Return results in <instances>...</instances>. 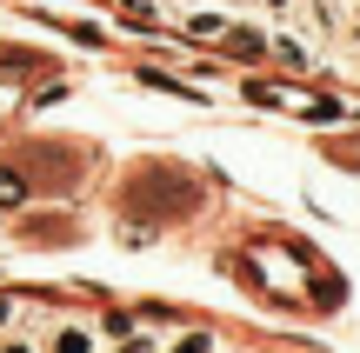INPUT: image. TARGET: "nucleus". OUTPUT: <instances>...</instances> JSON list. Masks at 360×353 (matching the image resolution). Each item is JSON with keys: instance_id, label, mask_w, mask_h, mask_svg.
Segmentation results:
<instances>
[{"instance_id": "nucleus-2", "label": "nucleus", "mask_w": 360, "mask_h": 353, "mask_svg": "<svg viewBox=\"0 0 360 353\" xmlns=\"http://www.w3.org/2000/svg\"><path fill=\"white\" fill-rule=\"evenodd\" d=\"M227 13H207V7H193L187 13V20H180V34H187V40H207V47H220V34H227Z\"/></svg>"}, {"instance_id": "nucleus-3", "label": "nucleus", "mask_w": 360, "mask_h": 353, "mask_svg": "<svg viewBox=\"0 0 360 353\" xmlns=\"http://www.w3.org/2000/svg\"><path fill=\"white\" fill-rule=\"evenodd\" d=\"M34 74H47V60H40V53H13V47H0V80H34Z\"/></svg>"}, {"instance_id": "nucleus-9", "label": "nucleus", "mask_w": 360, "mask_h": 353, "mask_svg": "<svg viewBox=\"0 0 360 353\" xmlns=\"http://www.w3.org/2000/svg\"><path fill=\"white\" fill-rule=\"evenodd\" d=\"M220 7H254V0H220Z\"/></svg>"}, {"instance_id": "nucleus-8", "label": "nucleus", "mask_w": 360, "mask_h": 353, "mask_svg": "<svg viewBox=\"0 0 360 353\" xmlns=\"http://www.w3.org/2000/svg\"><path fill=\"white\" fill-rule=\"evenodd\" d=\"M254 7H267V13H281V20H287V13H294V0H254Z\"/></svg>"}, {"instance_id": "nucleus-7", "label": "nucleus", "mask_w": 360, "mask_h": 353, "mask_svg": "<svg viewBox=\"0 0 360 353\" xmlns=\"http://www.w3.org/2000/svg\"><path fill=\"white\" fill-rule=\"evenodd\" d=\"M0 353H40V333H34V327H13V333H0Z\"/></svg>"}, {"instance_id": "nucleus-6", "label": "nucleus", "mask_w": 360, "mask_h": 353, "mask_svg": "<svg viewBox=\"0 0 360 353\" xmlns=\"http://www.w3.org/2000/svg\"><path fill=\"white\" fill-rule=\"evenodd\" d=\"M20 200H27V180H20L13 167H0V213H7V207H20Z\"/></svg>"}, {"instance_id": "nucleus-1", "label": "nucleus", "mask_w": 360, "mask_h": 353, "mask_svg": "<svg viewBox=\"0 0 360 353\" xmlns=\"http://www.w3.org/2000/svg\"><path fill=\"white\" fill-rule=\"evenodd\" d=\"M40 353H101V327H94V320L60 314V320L40 327Z\"/></svg>"}, {"instance_id": "nucleus-4", "label": "nucleus", "mask_w": 360, "mask_h": 353, "mask_svg": "<svg viewBox=\"0 0 360 353\" xmlns=\"http://www.w3.org/2000/svg\"><path fill=\"white\" fill-rule=\"evenodd\" d=\"M160 353H220V340L207 327H187V333H174V340H160Z\"/></svg>"}, {"instance_id": "nucleus-5", "label": "nucleus", "mask_w": 360, "mask_h": 353, "mask_svg": "<svg viewBox=\"0 0 360 353\" xmlns=\"http://www.w3.org/2000/svg\"><path fill=\"white\" fill-rule=\"evenodd\" d=\"M27 327V293H0V333Z\"/></svg>"}]
</instances>
